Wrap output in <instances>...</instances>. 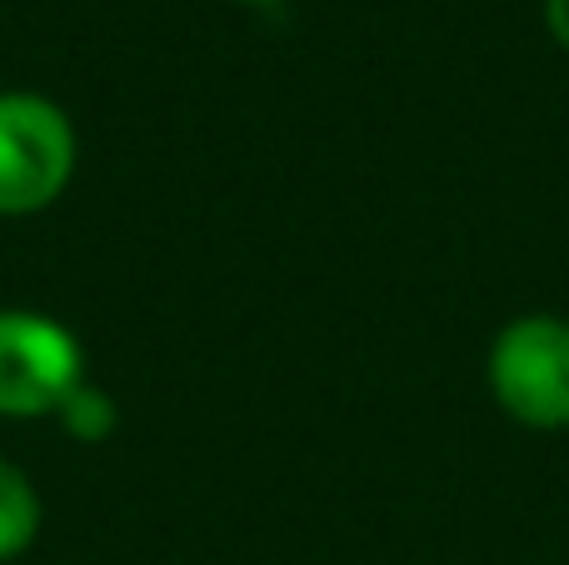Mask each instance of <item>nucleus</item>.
<instances>
[{
    "label": "nucleus",
    "instance_id": "obj_4",
    "mask_svg": "<svg viewBox=\"0 0 569 565\" xmlns=\"http://www.w3.org/2000/svg\"><path fill=\"white\" fill-rule=\"evenodd\" d=\"M36 531H40L36 486L26 480V470L0 456V561H16L20 551H30Z\"/></svg>",
    "mask_w": 569,
    "mask_h": 565
},
{
    "label": "nucleus",
    "instance_id": "obj_2",
    "mask_svg": "<svg viewBox=\"0 0 569 565\" xmlns=\"http://www.w3.org/2000/svg\"><path fill=\"white\" fill-rule=\"evenodd\" d=\"M490 390L530 430L569 426V320L520 316L490 346Z\"/></svg>",
    "mask_w": 569,
    "mask_h": 565
},
{
    "label": "nucleus",
    "instance_id": "obj_1",
    "mask_svg": "<svg viewBox=\"0 0 569 565\" xmlns=\"http://www.w3.org/2000/svg\"><path fill=\"white\" fill-rule=\"evenodd\" d=\"M76 176V130L66 110L30 90L0 96V216H36Z\"/></svg>",
    "mask_w": 569,
    "mask_h": 565
},
{
    "label": "nucleus",
    "instance_id": "obj_6",
    "mask_svg": "<svg viewBox=\"0 0 569 565\" xmlns=\"http://www.w3.org/2000/svg\"><path fill=\"white\" fill-rule=\"evenodd\" d=\"M545 26H550V36L569 50V0H545Z\"/></svg>",
    "mask_w": 569,
    "mask_h": 565
},
{
    "label": "nucleus",
    "instance_id": "obj_3",
    "mask_svg": "<svg viewBox=\"0 0 569 565\" xmlns=\"http://www.w3.org/2000/svg\"><path fill=\"white\" fill-rule=\"evenodd\" d=\"M80 380V346L60 320L36 310H0V416H56Z\"/></svg>",
    "mask_w": 569,
    "mask_h": 565
},
{
    "label": "nucleus",
    "instance_id": "obj_5",
    "mask_svg": "<svg viewBox=\"0 0 569 565\" xmlns=\"http://www.w3.org/2000/svg\"><path fill=\"white\" fill-rule=\"evenodd\" d=\"M56 420L66 426V436L96 446V440H106L110 430H116L120 410H116V400H110V390H100L96 380H80V386L56 406Z\"/></svg>",
    "mask_w": 569,
    "mask_h": 565
}]
</instances>
